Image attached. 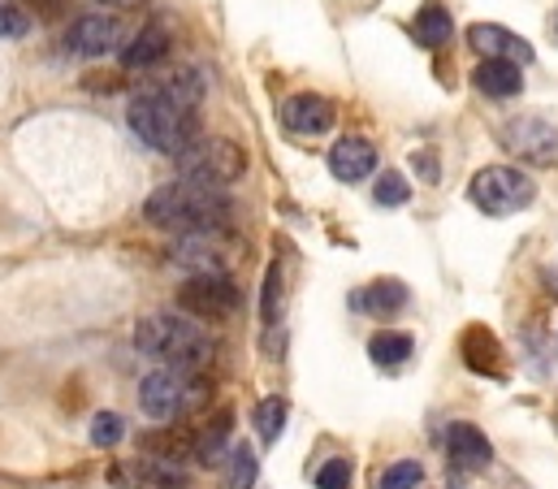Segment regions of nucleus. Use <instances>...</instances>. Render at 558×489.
<instances>
[{"instance_id": "obj_1", "label": "nucleus", "mask_w": 558, "mask_h": 489, "mask_svg": "<svg viewBox=\"0 0 558 489\" xmlns=\"http://www.w3.org/2000/svg\"><path fill=\"white\" fill-rule=\"evenodd\" d=\"M143 217L169 235H226L234 222V200L195 182H165L147 195Z\"/></svg>"}, {"instance_id": "obj_2", "label": "nucleus", "mask_w": 558, "mask_h": 489, "mask_svg": "<svg viewBox=\"0 0 558 489\" xmlns=\"http://www.w3.org/2000/svg\"><path fill=\"white\" fill-rule=\"evenodd\" d=\"M135 351L156 360L160 368H178V372H199L213 360V338L208 330H199L186 317L173 312H151L135 325Z\"/></svg>"}, {"instance_id": "obj_3", "label": "nucleus", "mask_w": 558, "mask_h": 489, "mask_svg": "<svg viewBox=\"0 0 558 489\" xmlns=\"http://www.w3.org/2000/svg\"><path fill=\"white\" fill-rule=\"evenodd\" d=\"M126 122L140 134V143H147L151 152L160 156H182L195 139H199V114L160 96V92H143L131 100L126 109Z\"/></svg>"}, {"instance_id": "obj_4", "label": "nucleus", "mask_w": 558, "mask_h": 489, "mask_svg": "<svg viewBox=\"0 0 558 489\" xmlns=\"http://www.w3.org/2000/svg\"><path fill=\"white\" fill-rule=\"evenodd\" d=\"M204 403H208V385L199 372L151 368L140 381V407L151 420H182Z\"/></svg>"}, {"instance_id": "obj_5", "label": "nucleus", "mask_w": 558, "mask_h": 489, "mask_svg": "<svg viewBox=\"0 0 558 489\" xmlns=\"http://www.w3.org/2000/svg\"><path fill=\"white\" fill-rule=\"evenodd\" d=\"M173 160H178L182 182H195V187H208V191H226L247 169V152L239 143H230V139H204V134L182 156H173Z\"/></svg>"}, {"instance_id": "obj_6", "label": "nucleus", "mask_w": 558, "mask_h": 489, "mask_svg": "<svg viewBox=\"0 0 558 489\" xmlns=\"http://www.w3.org/2000/svg\"><path fill=\"white\" fill-rule=\"evenodd\" d=\"M468 200L485 217H511V213H520V208H529L537 200V182L529 174L511 169V165H485L468 182Z\"/></svg>"}, {"instance_id": "obj_7", "label": "nucleus", "mask_w": 558, "mask_h": 489, "mask_svg": "<svg viewBox=\"0 0 558 489\" xmlns=\"http://www.w3.org/2000/svg\"><path fill=\"white\" fill-rule=\"evenodd\" d=\"M243 295L230 277H186L178 290V308L195 321H230L239 312Z\"/></svg>"}, {"instance_id": "obj_8", "label": "nucleus", "mask_w": 558, "mask_h": 489, "mask_svg": "<svg viewBox=\"0 0 558 489\" xmlns=\"http://www.w3.org/2000/svg\"><path fill=\"white\" fill-rule=\"evenodd\" d=\"M502 147L515 152L520 160L537 165V169L558 165V130L546 118H511L502 126Z\"/></svg>"}, {"instance_id": "obj_9", "label": "nucleus", "mask_w": 558, "mask_h": 489, "mask_svg": "<svg viewBox=\"0 0 558 489\" xmlns=\"http://www.w3.org/2000/svg\"><path fill=\"white\" fill-rule=\"evenodd\" d=\"M122 39H126V31L109 13H83L61 35V44H65L70 57H109V52L122 48Z\"/></svg>"}, {"instance_id": "obj_10", "label": "nucleus", "mask_w": 558, "mask_h": 489, "mask_svg": "<svg viewBox=\"0 0 558 489\" xmlns=\"http://www.w3.org/2000/svg\"><path fill=\"white\" fill-rule=\"evenodd\" d=\"M468 44L485 57V61H511V65H529L537 52H533V44L524 39V35H515V31H507V26H498V22H472L468 26Z\"/></svg>"}, {"instance_id": "obj_11", "label": "nucleus", "mask_w": 558, "mask_h": 489, "mask_svg": "<svg viewBox=\"0 0 558 489\" xmlns=\"http://www.w3.org/2000/svg\"><path fill=\"white\" fill-rule=\"evenodd\" d=\"M169 260L178 269H191L195 277H226V269H230L221 235H182L169 251Z\"/></svg>"}, {"instance_id": "obj_12", "label": "nucleus", "mask_w": 558, "mask_h": 489, "mask_svg": "<svg viewBox=\"0 0 558 489\" xmlns=\"http://www.w3.org/2000/svg\"><path fill=\"white\" fill-rule=\"evenodd\" d=\"M333 122H338L333 105H329L325 96H316V92H299V96H290V100L281 105V126H286L290 134L316 139V134H325Z\"/></svg>"}, {"instance_id": "obj_13", "label": "nucleus", "mask_w": 558, "mask_h": 489, "mask_svg": "<svg viewBox=\"0 0 558 489\" xmlns=\"http://www.w3.org/2000/svg\"><path fill=\"white\" fill-rule=\"evenodd\" d=\"M446 455H450L454 468H463V473H481V468H489L494 446H489V438H485L476 425L454 420V425L446 429Z\"/></svg>"}, {"instance_id": "obj_14", "label": "nucleus", "mask_w": 558, "mask_h": 489, "mask_svg": "<svg viewBox=\"0 0 558 489\" xmlns=\"http://www.w3.org/2000/svg\"><path fill=\"white\" fill-rule=\"evenodd\" d=\"M373 169H377V147H373L368 139L347 134V139H338V143L329 147V174H333L338 182H360V178H368Z\"/></svg>"}, {"instance_id": "obj_15", "label": "nucleus", "mask_w": 558, "mask_h": 489, "mask_svg": "<svg viewBox=\"0 0 558 489\" xmlns=\"http://www.w3.org/2000/svg\"><path fill=\"white\" fill-rule=\"evenodd\" d=\"M459 351H463V365L472 368V372H481V377H502V343L494 338V330L468 325Z\"/></svg>"}, {"instance_id": "obj_16", "label": "nucleus", "mask_w": 558, "mask_h": 489, "mask_svg": "<svg viewBox=\"0 0 558 489\" xmlns=\"http://www.w3.org/2000/svg\"><path fill=\"white\" fill-rule=\"evenodd\" d=\"M140 451L147 460H156V464H165V468H173V464H182V460H195V433H186V429H156V433H143L140 438Z\"/></svg>"}, {"instance_id": "obj_17", "label": "nucleus", "mask_w": 558, "mask_h": 489, "mask_svg": "<svg viewBox=\"0 0 558 489\" xmlns=\"http://www.w3.org/2000/svg\"><path fill=\"white\" fill-rule=\"evenodd\" d=\"M169 31L160 22H147L140 35H131V44H122V65L126 70H151L156 61L169 57Z\"/></svg>"}, {"instance_id": "obj_18", "label": "nucleus", "mask_w": 558, "mask_h": 489, "mask_svg": "<svg viewBox=\"0 0 558 489\" xmlns=\"http://www.w3.org/2000/svg\"><path fill=\"white\" fill-rule=\"evenodd\" d=\"M408 299H412L408 286L395 282V277H381V282H373V286H364V290L351 295L355 312H373V317H395V312L408 308Z\"/></svg>"}, {"instance_id": "obj_19", "label": "nucleus", "mask_w": 558, "mask_h": 489, "mask_svg": "<svg viewBox=\"0 0 558 489\" xmlns=\"http://www.w3.org/2000/svg\"><path fill=\"white\" fill-rule=\"evenodd\" d=\"M230 433H234V412H217L199 433H195V460L204 468H217L230 455Z\"/></svg>"}, {"instance_id": "obj_20", "label": "nucleus", "mask_w": 558, "mask_h": 489, "mask_svg": "<svg viewBox=\"0 0 558 489\" xmlns=\"http://www.w3.org/2000/svg\"><path fill=\"white\" fill-rule=\"evenodd\" d=\"M472 79H476V87H481L485 96H498V100H507V96H520V92H524L520 65H511V61H481Z\"/></svg>"}, {"instance_id": "obj_21", "label": "nucleus", "mask_w": 558, "mask_h": 489, "mask_svg": "<svg viewBox=\"0 0 558 489\" xmlns=\"http://www.w3.org/2000/svg\"><path fill=\"white\" fill-rule=\"evenodd\" d=\"M450 35H454L450 9H441L437 0H424L416 13V44H424V48H441V44H450Z\"/></svg>"}, {"instance_id": "obj_22", "label": "nucleus", "mask_w": 558, "mask_h": 489, "mask_svg": "<svg viewBox=\"0 0 558 489\" xmlns=\"http://www.w3.org/2000/svg\"><path fill=\"white\" fill-rule=\"evenodd\" d=\"M412 351H416V343H412V334H403V330H381V334L368 338V356H373V365H381V368L408 365Z\"/></svg>"}, {"instance_id": "obj_23", "label": "nucleus", "mask_w": 558, "mask_h": 489, "mask_svg": "<svg viewBox=\"0 0 558 489\" xmlns=\"http://www.w3.org/2000/svg\"><path fill=\"white\" fill-rule=\"evenodd\" d=\"M286 416H290V407H286V398L278 394H269V398H260V407H256V433H260V442H278L281 433H286Z\"/></svg>"}, {"instance_id": "obj_24", "label": "nucleus", "mask_w": 558, "mask_h": 489, "mask_svg": "<svg viewBox=\"0 0 558 489\" xmlns=\"http://www.w3.org/2000/svg\"><path fill=\"white\" fill-rule=\"evenodd\" d=\"M256 477H260V460H256V451L243 442V446H234L230 451V468H226V489H252L256 486Z\"/></svg>"}, {"instance_id": "obj_25", "label": "nucleus", "mask_w": 558, "mask_h": 489, "mask_svg": "<svg viewBox=\"0 0 558 489\" xmlns=\"http://www.w3.org/2000/svg\"><path fill=\"white\" fill-rule=\"evenodd\" d=\"M373 200H377L381 208H399V204H408V200H412V187H408V178H403V174L386 169V174L377 178V187H373Z\"/></svg>"}, {"instance_id": "obj_26", "label": "nucleus", "mask_w": 558, "mask_h": 489, "mask_svg": "<svg viewBox=\"0 0 558 489\" xmlns=\"http://www.w3.org/2000/svg\"><path fill=\"white\" fill-rule=\"evenodd\" d=\"M351 481H355V468L342 455H333L316 468V489H351Z\"/></svg>"}, {"instance_id": "obj_27", "label": "nucleus", "mask_w": 558, "mask_h": 489, "mask_svg": "<svg viewBox=\"0 0 558 489\" xmlns=\"http://www.w3.org/2000/svg\"><path fill=\"white\" fill-rule=\"evenodd\" d=\"M424 481V468H420L416 460H399V464H390L386 473H381V489H420Z\"/></svg>"}, {"instance_id": "obj_28", "label": "nucleus", "mask_w": 558, "mask_h": 489, "mask_svg": "<svg viewBox=\"0 0 558 489\" xmlns=\"http://www.w3.org/2000/svg\"><path fill=\"white\" fill-rule=\"evenodd\" d=\"M126 438V420L118 412H100L92 420V446H118Z\"/></svg>"}, {"instance_id": "obj_29", "label": "nucleus", "mask_w": 558, "mask_h": 489, "mask_svg": "<svg viewBox=\"0 0 558 489\" xmlns=\"http://www.w3.org/2000/svg\"><path fill=\"white\" fill-rule=\"evenodd\" d=\"M278 312H281V264L274 260L269 273H265V295H260V317H265V325H274Z\"/></svg>"}, {"instance_id": "obj_30", "label": "nucleus", "mask_w": 558, "mask_h": 489, "mask_svg": "<svg viewBox=\"0 0 558 489\" xmlns=\"http://www.w3.org/2000/svg\"><path fill=\"white\" fill-rule=\"evenodd\" d=\"M26 31H31L26 9L13 4V0H0V39H22Z\"/></svg>"}, {"instance_id": "obj_31", "label": "nucleus", "mask_w": 558, "mask_h": 489, "mask_svg": "<svg viewBox=\"0 0 558 489\" xmlns=\"http://www.w3.org/2000/svg\"><path fill=\"white\" fill-rule=\"evenodd\" d=\"M412 169H416L424 182H437V156L428 152V147H420V152H412Z\"/></svg>"}, {"instance_id": "obj_32", "label": "nucleus", "mask_w": 558, "mask_h": 489, "mask_svg": "<svg viewBox=\"0 0 558 489\" xmlns=\"http://www.w3.org/2000/svg\"><path fill=\"white\" fill-rule=\"evenodd\" d=\"M96 4H113V9H135L143 0H96Z\"/></svg>"}, {"instance_id": "obj_33", "label": "nucleus", "mask_w": 558, "mask_h": 489, "mask_svg": "<svg viewBox=\"0 0 558 489\" xmlns=\"http://www.w3.org/2000/svg\"><path fill=\"white\" fill-rule=\"evenodd\" d=\"M546 282H550V290H555V295H558V277H555V273H550V277H546Z\"/></svg>"}]
</instances>
